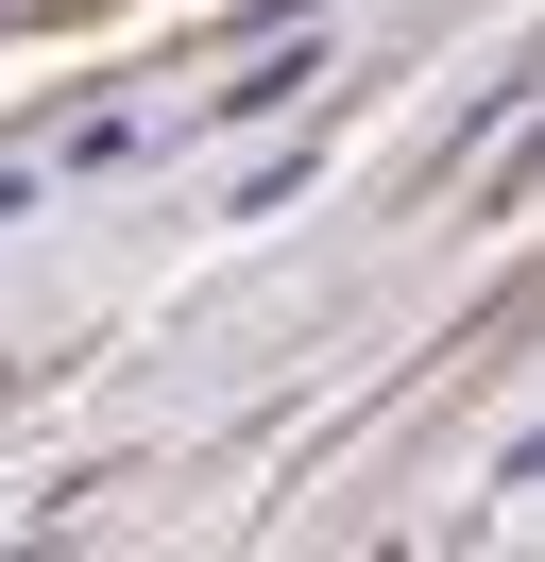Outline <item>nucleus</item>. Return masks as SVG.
<instances>
[{"instance_id": "1", "label": "nucleus", "mask_w": 545, "mask_h": 562, "mask_svg": "<svg viewBox=\"0 0 545 562\" xmlns=\"http://www.w3.org/2000/svg\"><path fill=\"white\" fill-rule=\"evenodd\" d=\"M0 222H18V171H0Z\"/></svg>"}]
</instances>
